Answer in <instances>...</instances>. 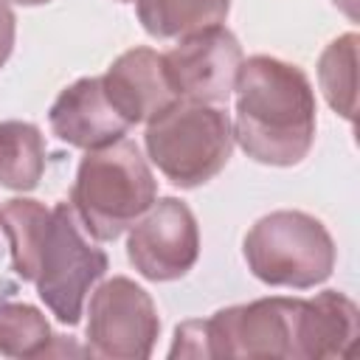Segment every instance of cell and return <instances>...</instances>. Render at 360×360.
<instances>
[{"instance_id": "16", "label": "cell", "mask_w": 360, "mask_h": 360, "mask_svg": "<svg viewBox=\"0 0 360 360\" xmlns=\"http://www.w3.org/2000/svg\"><path fill=\"white\" fill-rule=\"evenodd\" d=\"M357 42L354 31L340 34L318 56V87L326 104L349 124L357 112Z\"/></svg>"}, {"instance_id": "15", "label": "cell", "mask_w": 360, "mask_h": 360, "mask_svg": "<svg viewBox=\"0 0 360 360\" xmlns=\"http://www.w3.org/2000/svg\"><path fill=\"white\" fill-rule=\"evenodd\" d=\"M45 172V138L31 121H0V186L31 191Z\"/></svg>"}, {"instance_id": "19", "label": "cell", "mask_w": 360, "mask_h": 360, "mask_svg": "<svg viewBox=\"0 0 360 360\" xmlns=\"http://www.w3.org/2000/svg\"><path fill=\"white\" fill-rule=\"evenodd\" d=\"M340 11H346L349 20H357V0H332Z\"/></svg>"}, {"instance_id": "13", "label": "cell", "mask_w": 360, "mask_h": 360, "mask_svg": "<svg viewBox=\"0 0 360 360\" xmlns=\"http://www.w3.org/2000/svg\"><path fill=\"white\" fill-rule=\"evenodd\" d=\"M228 11L231 0H135L138 22L155 39H183L222 25Z\"/></svg>"}, {"instance_id": "5", "label": "cell", "mask_w": 360, "mask_h": 360, "mask_svg": "<svg viewBox=\"0 0 360 360\" xmlns=\"http://www.w3.org/2000/svg\"><path fill=\"white\" fill-rule=\"evenodd\" d=\"M107 267V253L93 242L76 208L68 200L56 202L51 208V222L42 239L34 278L37 295L51 309V315H56L59 323L76 326L84 315L90 290L104 278Z\"/></svg>"}, {"instance_id": "1", "label": "cell", "mask_w": 360, "mask_h": 360, "mask_svg": "<svg viewBox=\"0 0 360 360\" xmlns=\"http://www.w3.org/2000/svg\"><path fill=\"white\" fill-rule=\"evenodd\" d=\"M315 90L309 76L284 59H242L233 84V141L264 166L301 163L315 141Z\"/></svg>"}, {"instance_id": "9", "label": "cell", "mask_w": 360, "mask_h": 360, "mask_svg": "<svg viewBox=\"0 0 360 360\" xmlns=\"http://www.w3.org/2000/svg\"><path fill=\"white\" fill-rule=\"evenodd\" d=\"M242 59V45L225 25L188 34L163 53L177 98L200 104H225L233 96Z\"/></svg>"}, {"instance_id": "18", "label": "cell", "mask_w": 360, "mask_h": 360, "mask_svg": "<svg viewBox=\"0 0 360 360\" xmlns=\"http://www.w3.org/2000/svg\"><path fill=\"white\" fill-rule=\"evenodd\" d=\"M14 37H17V17L8 0H0V68L8 62L14 51Z\"/></svg>"}, {"instance_id": "3", "label": "cell", "mask_w": 360, "mask_h": 360, "mask_svg": "<svg viewBox=\"0 0 360 360\" xmlns=\"http://www.w3.org/2000/svg\"><path fill=\"white\" fill-rule=\"evenodd\" d=\"M146 158L177 188L214 180L233 152V127L217 104L177 98L146 121Z\"/></svg>"}, {"instance_id": "8", "label": "cell", "mask_w": 360, "mask_h": 360, "mask_svg": "<svg viewBox=\"0 0 360 360\" xmlns=\"http://www.w3.org/2000/svg\"><path fill=\"white\" fill-rule=\"evenodd\" d=\"M127 259L146 281L183 278L200 259V228L194 211L177 197L155 200L129 225Z\"/></svg>"}, {"instance_id": "6", "label": "cell", "mask_w": 360, "mask_h": 360, "mask_svg": "<svg viewBox=\"0 0 360 360\" xmlns=\"http://www.w3.org/2000/svg\"><path fill=\"white\" fill-rule=\"evenodd\" d=\"M205 357L307 360V298H256L202 321Z\"/></svg>"}, {"instance_id": "14", "label": "cell", "mask_w": 360, "mask_h": 360, "mask_svg": "<svg viewBox=\"0 0 360 360\" xmlns=\"http://www.w3.org/2000/svg\"><path fill=\"white\" fill-rule=\"evenodd\" d=\"M51 222V208L31 197H11L0 205V231L8 239L11 270L22 281L37 278L42 239Z\"/></svg>"}, {"instance_id": "10", "label": "cell", "mask_w": 360, "mask_h": 360, "mask_svg": "<svg viewBox=\"0 0 360 360\" xmlns=\"http://www.w3.org/2000/svg\"><path fill=\"white\" fill-rule=\"evenodd\" d=\"M51 132L76 149L107 146L127 135L129 121L107 98L101 76H84L68 84L48 110Z\"/></svg>"}, {"instance_id": "11", "label": "cell", "mask_w": 360, "mask_h": 360, "mask_svg": "<svg viewBox=\"0 0 360 360\" xmlns=\"http://www.w3.org/2000/svg\"><path fill=\"white\" fill-rule=\"evenodd\" d=\"M107 98L112 107L132 124H143L172 101L177 93L169 82L163 53L152 48H129L124 51L101 76Z\"/></svg>"}, {"instance_id": "12", "label": "cell", "mask_w": 360, "mask_h": 360, "mask_svg": "<svg viewBox=\"0 0 360 360\" xmlns=\"http://www.w3.org/2000/svg\"><path fill=\"white\" fill-rule=\"evenodd\" d=\"M360 335V309L340 290L307 298V360L346 357Z\"/></svg>"}, {"instance_id": "4", "label": "cell", "mask_w": 360, "mask_h": 360, "mask_svg": "<svg viewBox=\"0 0 360 360\" xmlns=\"http://www.w3.org/2000/svg\"><path fill=\"white\" fill-rule=\"evenodd\" d=\"M242 256L259 281L309 290L332 276L338 250L318 217L307 211H273L250 225Z\"/></svg>"}, {"instance_id": "2", "label": "cell", "mask_w": 360, "mask_h": 360, "mask_svg": "<svg viewBox=\"0 0 360 360\" xmlns=\"http://www.w3.org/2000/svg\"><path fill=\"white\" fill-rule=\"evenodd\" d=\"M155 200L158 180L135 141L118 138L79 160L70 205L93 239L115 242Z\"/></svg>"}, {"instance_id": "20", "label": "cell", "mask_w": 360, "mask_h": 360, "mask_svg": "<svg viewBox=\"0 0 360 360\" xmlns=\"http://www.w3.org/2000/svg\"><path fill=\"white\" fill-rule=\"evenodd\" d=\"M11 3H17V6H45L51 0H11Z\"/></svg>"}, {"instance_id": "21", "label": "cell", "mask_w": 360, "mask_h": 360, "mask_svg": "<svg viewBox=\"0 0 360 360\" xmlns=\"http://www.w3.org/2000/svg\"><path fill=\"white\" fill-rule=\"evenodd\" d=\"M118 3H135V0H118Z\"/></svg>"}, {"instance_id": "7", "label": "cell", "mask_w": 360, "mask_h": 360, "mask_svg": "<svg viewBox=\"0 0 360 360\" xmlns=\"http://www.w3.org/2000/svg\"><path fill=\"white\" fill-rule=\"evenodd\" d=\"M158 335V307L132 278L112 276L90 292L87 354L107 360H146Z\"/></svg>"}, {"instance_id": "17", "label": "cell", "mask_w": 360, "mask_h": 360, "mask_svg": "<svg viewBox=\"0 0 360 360\" xmlns=\"http://www.w3.org/2000/svg\"><path fill=\"white\" fill-rule=\"evenodd\" d=\"M56 335L48 318L20 301H0V354L3 357H45Z\"/></svg>"}]
</instances>
